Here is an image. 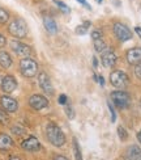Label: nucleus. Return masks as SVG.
<instances>
[{
  "mask_svg": "<svg viewBox=\"0 0 141 160\" xmlns=\"http://www.w3.org/2000/svg\"><path fill=\"white\" fill-rule=\"evenodd\" d=\"M12 132L15 135H22V134H25V130L21 128V126H13V128H12Z\"/></svg>",
  "mask_w": 141,
  "mask_h": 160,
  "instance_id": "obj_27",
  "label": "nucleus"
},
{
  "mask_svg": "<svg viewBox=\"0 0 141 160\" xmlns=\"http://www.w3.org/2000/svg\"><path fill=\"white\" fill-rule=\"evenodd\" d=\"M110 83L116 88H124L129 83V78L122 70H115L110 74Z\"/></svg>",
  "mask_w": 141,
  "mask_h": 160,
  "instance_id": "obj_5",
  "label": "nucleus"
},
{
  "mask_svg": "<svg viewBox=\"0 0 141 160\" xmlns=\"http://www.w3.org/2000/svg\"><path fill=\"white\" fill-rule=\"evenodd\" d=\"M54 3H55L58 7H59V9L62 11L63 13H65V15H68V13H71V8L68 5H65L63 2H59V0H54Z\"/></svg>",
  "mask_w": 141,
  "mask_h": 160,
  "instance_id": "obj_21",
  "label": "nucleus"
},
{
  "mask_svg": "<svg viewBox=\"0 0 141 160\" xmlns=\"http://www.w3.org/2000/svg\"><path fill=\"white\" fill-rule=\"evenodd\" d=\"M8 33L15 38H25L28 36V25L22 18H13L8 25Z\"/></svg>",
  "mask_w": 141,
  "mask_h": 160,
  "instance_id": "obj_2",
  "label": "nucleus"
},
{
  "mask_svg": "<svg viewBox=\"0 0 141 160\" xmlns=\"http://www.w3.org/2000/svg\"><path fill=\"white\" fill-rule=\"evenodd\" d=\"M0 106L7 113H15L18 109V102L11 96H2L0 97Z\"/></svg>",
  "mask_w": 141,
  "mask_h": 160,
  "instance_id": "obj_9",
  "label": "nucleus"
},
{
  "mask_svg": "<svg viewBox=\"0 0 141 160\" xmlns=\"http://www.w3.org/2000/svg\"><path fill=\"white\" fill-rule=\"evenodd\" d=\"M43 25H45V29L47 30V33H50V34H55L58 32V25L55 22V20L51 18V17H45Z\"/></svg>",
  "mask_w": 141,
  "mask_h": 160,
  "instance_id": "obj_16",
  "label": "nucleus"
},
{
  "mask_svg": "<svg viewBox=\"0 0 141 160\" xmlns=\"http://www.w3.org/2000/svg\"><path fill=\"white\" fill-rule=\"evenodd\" d=\"M125 59H127V62L132 66H136V64L141 63V48L129 49L125 54Z\"/></svg>",
  "mask_w": 141,
  "mask_h": 160,
  "instance_id": "obj_11",
  "label": "nucleus"
},
{
  "mask_svg": "<svg viewBox=\"0 0 141 160\" xmlns=\"http://www.w3.org/2000/svg\"><path fill=\"white\" fill-rule=\"evenodd\" d=\"M8 20H9V13L7 12L4 8H2V7H0V24L8 22Z\"/></svg>",
  "mask_w": 141,
  "mask_h": 160,
  "instance_id": "obj_23",
  "label": "nucleus"
},
{
  "mask_svg": "<svg viewBox=\"0 0 141 160\" xmlns=\"http://www.w3.org/2000/svg\"><path fill=\"white\" fill-rule=\"evenodd\" d=\"M5 43H7V39H5V37H4L3 34H0V49H3L4 46H5Z\"/></svg>",
  "mask_w": 141,
  "mask_h": 160,
  "instance_id": "obj_32",
  "label": "nucleus"
},
{
  "mask_svg": "<svg viewBox=\"0 0 141 160\" xmlns=\"http://www.w3.org/2000/svg\"><path fill=\"white\" fill-rule=\"evenodd\" d=\"M16 88H17V82L12 75H7V76L3 78V80H2V89L5 93H12Z\"/></svg>",
  "mask_w": 141,
  "mask_h": 160,
  "instance_id": "obj_13",
  "label": "nucleus"
},
{
  "mask_svg": "<svg viewBox=\"0 0 141 160\" xmlns=\"http://www.w3.org/2000/svg\"><path fill=\"white\" fill-rule=\"evenodd\" d=\"M54 159H55V160H58V159H62V160H67V158L65 156H63V155H55V156H54Z\"/></svg>",
  "mask_w": 141,
  "mask_h": 160,
  "instance_id": "obj_36",
  "label": "nucleus"
},
{
  "mask_svg": "<svg viewBox=\"0 0 141 160\" xmlns=\"http://www.w3.org/2000/svg\"><path fill=\"white\" fill-rule=\"evenodd\" d=\"M98 38H102V32L101 30H93L92 32V39H98Z\"/></svg>",
  "mask_w": 141,
  "mask_h": 160,
  "instance_id": "obj_29",
  "label": "nucleus"
},
{
  "mask_svg": "<svg viewBox=\"0 0 141 160\" xmlns=\"http://www.w3.org/2000/svg\"><path fill=\"white\" fill-rule=\"evenodd\" d=\"M11 49L13 50V52L20 57H29L31 54V48L29 45L22 43L20 41H12L11 42Z\"/></svg>",
  "mask_w": 141,
  "mask_h": 160,
  "instance_id": "obj_8",
  "label": "nucleus"
},
{
  "mask_svg": "<svg viewBox=\"0 0 141 160\" xmlns=\"http://www.w3.org/2000/svg\"><path fill=\"white\" fill-rule=\"evenodd\" d=\"M65 114H67V117H68L69 119H73V118H75V109H73L71 105L65 104Z\"/></svg>",
  "mask_w": 141,
  "mask_h": 160,
  "instance_id": "obj_25",
  "label": "nucleus"
},
{
  "mask_svg": "<svg viewBox=\"0 0 141 160\" xmlns=\"http://www.w3.org/2000/svg\"><path fill=\"white\" fill-rule=\"evenodd\" d=\"M107 106H109L110 113H111V121H112V122H115V121H116V113H115V109L112 108L111 102H109V104H107Z\"/></svg>",
  "mask_w": 141,
  "mask_h": 160,
  "instance_id": "obj_28",
  "label": "nucleus"
},
{
  "mask_svg": "<svg viewBox=\"0 0 141 160\" xmlns=\"http://www.w3.org/2000/svg\"><path fill=\"white\" fill-rule=\"evenodd\" d=\"M96 2H97L98 4H101V3H102V2H103V0H96Z\"/></svg>",
  "mask_w": 141,
  "mask_h": 160,
  "instance_id": "obj_39",
  "label": "nucleus"
},
{
  "mask_svg": "<svg viewBox=\"0 0 141 160\" xmlns=\"http://www.w3.org/2000/svg\"><path fill=\"white\" fill-rule=\"evenodd\" d=\"M112 30H114V34L116 36V38L122 42L129 41L132 38V32L129 30L128 26L124 25L123 22H115L112 26Z\"/></svg>",
  "mask_w": 141,
  "mask_h": 160,
  "instance_id": "obj_6",
  "label": "nucleus"
},
{
  "mask_svg": "<svg viewBox=\"0 0 141 160\" xmlns=\"http://www.w3.org/2000/svg\"><path fill=\"white\" fill-rule=\"evenodd\" d=\"M58 101H59L60 105H65L67 102H68V97H67L65 95H60L59 98H58Z\"/></svg>",
  "mask_w": 141,
  "mask_h": 160,
  "instance_id": "obj_30",
  "label": "nucleus"
},
{
  "mask_svg": "<svg viewBox=\"0 0 141 160\" xmlns=\"http://www.w3.org/2000/svg\"><path fill=\"white\" fill-rule=\"evenodd\" d=\"M20 72L25 78H34L38 74V63L33 58L25 57L20 62Z\"/></svg>",
  "mask_w": 141,
  "mask_h": 160,
  "instance_id": "obj_3",
  "label": "nucleus"
},
{
  "mask_svg": "<svg viewBox=\"0 0 141 160\" xmlns=\"http://www.w3.org/2000/svg\"><path fill=\"white\" fill-rule=\"evenodd\" d=\"M135 32L137 33V36L141 38V28H140V26H136V28H135Z\"/></svg>",
  "mask_w": 141,
  "mask_h": 160,
  "instance_id": "obj_35",
  "label": "nucleus"
},
{
  "mask_svg": "<svg viewBox=\"0 0 141 160\" xmlns=\"http://www.w3.org/2000/svg\"><path fill=\"white\" fill-rule=\"evenodd\" d=\"M93 66H94V68L98 67V59L96 57H93Z\"/></svg>",
  "mask_w": 141,
  "mask_h": 160,
  "instance_id": "obj_34",
  "label": "nucleus"
},
{
  "mask_svg": "<svg viewBox=\"0 0 141 160\" xmlns=\"http://www.w3.org/2000/svg\"><path fill=\"white\" fill-rule=\"evenodd\" d=\"M9 116L4 109H0V125H8Z\"/></svg>",
  "mask_w": 141,
  "mask_h": 160,
  "instance_id": "obj_22",
  "label": "nucleus"
},
{
  "mask_svg": "<svg viewBox=\"0 0 141 160\" xmlns=\"http://www.w3.org/2000/svg\"><path fill=\"white\" fill-rule=\"evenodd\" d=\"M38 84L39 87H41V89L47 93V95H50L52 96L54 95V92H55V89H54V87H52V83H51V79L50 76L46 74V72H41L38 76Z\"/></svg>",
  "mask_w": 141,
  "mask_h": 160,
  "instance_id": "obj_7",
  "label": "nucleus"
},
{
  "mask_svg": "<svg viewBox=\"0 0 141 160\" xmlns=\"http://www.w3.org/2000/svg\"><path fill=\"white\" fill-rule=\"evenodd\" d=\"M13 147V141L12 138L5 134V132H0V151H8Z\"/></svg>",
  "mask_w": 141,
  "mask_h": 160,
  "instance_id": "obj_15",
  "label": "nucleus"
},
{
  "mask_svg": "<svg viewBox=\"0 0 141 160\" xmlns=\"http://www.w3.org/2000/svg\"><path fill=\"white\" fill-rule=\"evenodd\" d=\"M73 151H75V158L77 160L82 159V155H81V150H80V146H78V142L76 138H73Z\"/></svg>",
  "mask_w": 141,
  "mask_h": 160,
  "instance_id": "obj_20",
  "label": "nucleus"
},
{
  "mask_svg": "<svg viewBox=\"0 0 141 160\" xmlns=\"http://www.w3.org/2000/svg\"><path fill=\"white\" fill-rule=\"evenodd\" d=\"M137 139H139V142H140V144H141V130H140V132L137 134Z\"/></svg>",
  "mask_w": 141,
  "mask_h": 160,
  "instance_id": "obj_38",
  "label": "nucleus"
},
{
  "mask_svg": "<svg viewBox=\"0 0 141 160\" xmlns=\"http://www.w3.org/2000/svg\"><path fill=\"white\" fill-rule=\"evenodd\" d=\"M135 75L139 79H141V63H139V64L135 66Z\"/></svg>",
  "mask_w": 141,
  "mask_h": 160,
  "instance_id": "obj_31",
  "label": "nucleus"
},
{
  "mask_svg": "<svg viewBox=\"0 0 141 160\" xmlns=\"http://www.w3.org/2000/svg\"><path fill=\"white\" fill-rule=\"evenodd\" d=\"M112 102L118 106L119 109H125L131 105V96L124 91H115L111 93Z\"/></svg>",
  "mask_w": 141,
  "mask_h": 160,
  "instance_id": "obj_4",
  "label": "nucleus"
},
{
  "mask_svg": "<svg viewBox=\"0 0 141 160\" xmlns=\"http://www.w3.org/2000/svg\"><path fill=\"white\" fill-rule=\"evenodd\" d=\"M46 137H47V141H49L52 146H55V147H63V146L65 144V142H67L63 130L55 123L47 125Z\"/></svg>",
  "mask_w": 141,
  "mask_h": 160,
  "instance_id": "obj_1",
  "label": "nucleus"
},
{
  "mask_svg": "<svg viewBox=\"0 0 141 160\" xmlns=\"http://www.w3.org/2000/svg\"><path fill=\"white\" fill-rule=\"evenodd\" d=\"M101 61H102V64L105 67H112V66H115L116 61H118V57L115 55V52L111 51V50H107V51H103L102 52V58H101Z\"/></svg>",
  "mask_w": 141,
  "mask_h": 160,
  "instance_id": "obj_14",
  "label": "nucleus"
},
{
  "mask_svg": "<svg viewBox=\"0 0 141 160\" xmlns=\"http://www.w3.org/2000/svg\"><path fill=\"white\" fill-rule=\"evenodd\" d=\"M94 50H96L97 52H103L106 50V42L102 38L94 39Z\"/></svg>",
  "mask_w": 141,
  "mask_h": 160,
  "instance_id": "obj_19",
  "label": "nucleus"
},
{
  "mask_svg": "<svg viewBox=\"0 0 141 160\" xmlns=\"http://www.w3.org/2000/svg\"><path fill=\"white\" fill-rule=\"evenodd\" d=\"M21 148L29 152H34L41 148V143H39V141L35 137H29L21 143Z\"/></svg>",
  "mask_w": 141,
  "mask_h": 160,
  "instance_id": "obj_12",
  "label": "nucleus"
},
{
  "mask_svg": "<svg viewBox=\"0 0 141 160\" xmlns=\"http://www.w3.org/2000/svg\"><path fill=\"white\" fill-rule=\"evenodd\" d=\"M29 105L34 110H42L49 106V100L42 95H33L29 98Z\"/></svg>",
  "mask_w": 141,
  "mask_h": 160,
  "instance_id": "obj_10",
  "label": "nucleus"
},
{
  "mask_svg": "<svg viewBox=\"0 0 141 160\" xmlns=\"http://www.w3.org/2000/svg\"><path fill=\"white\" fill-rule=\"evenodd\" d=\"M125 158L127 159H141V148L139 146H131L125 151Z\"/></svg>",
  "mask_w": 141,
  "mask_h": 160,
  "instance_id": "obj_17",
  "label": "nucleus"
},
{
  "mask_svg": "<svg viewBox=\"0 0 141 160\" xmlns=\"http://www.w3.org/2000/svg\"><path fill=\"white\" fill-rule=\"evenodd\" d=\"M13 61H12V57L8 54L7 51H0V66H2L3 68H9L12 66Z\"/></svg>",
  "mask_w": 141,
  "mask_h": 160,
  "instance_id": "obj_18",
  "label": "nucleus"
},
{
  "mask_svg": "<svg viewBox=\"0 0 141 160\" xmlns=\"http://www.w3.org/2000/svg\"><path fill=\"white\" fill-rule=\"evenodd\" d=\"M118 134H119V138H120V141H127L128 139V132H127V130L123 128V126H119L118 128Z\"/></svg>",
  "mask_w": 141,
  "mask_h": 160,
  "instance_id": "obj_24",
  "label": "nucleus"
},
{
  "mask_svg": "<svg viewBox=\"0 0 141 160\" xmlns=\"http://www.w3.org/2000/svg\"><path fill=\"white\" fill-rule=\"evenodd\" d=\"M98 80H99V84L103 87V85H105V79H103V76H99V78H98Z\"/></svg>",
  "mask_w": 141,
  "mask_h": 160,
  "instance_id": "obj_37",
  "label": "nucleus"
},
{
  "mask_svg": "<svg viewBox=\"0 0 141 160\" xmlns=\"http://www.w3.org/2000/svg\"><path fill=\"white\" fill-rule=\"evenodd\" d=\"M77 2H78L80 4H82V5H85V7H86V9H92V8H90V5H89L88 3H86V0H77Z\"/></svg>",
  "mask_w": 141,
  "mask_h": 160,
  "instance_id": "obj_33",
  "label": "nucleus"
},
{
  "mask_svg": "<svg viewBox=\"0 0 141 160\" xmlns=\"http://www.w3.org/2000/svg\"><path fill=\"white\" fill-rule=\"evenodd\" d=\"M76 34H78V36H84V34H86V32H88V26H86L85 24L84 25H80V26H77L76 28Z\"/></svg>",
  "mask_w": 141,
  "mask_h": 160,
  "instance_id": "obj_26",
  "label": "nucleus"
}]
</instances>
